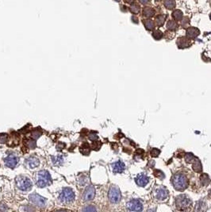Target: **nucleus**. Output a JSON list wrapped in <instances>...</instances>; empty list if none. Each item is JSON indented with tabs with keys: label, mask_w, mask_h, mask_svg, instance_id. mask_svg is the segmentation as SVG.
I'll use <instances>...</instances> for the list:
<instances>
[{
	"label": "nucleus",
	"mask_w": 211,
	"mask_h": 212,
	"mask_svg": "<svg viewBox=\"0 0 211 212\" xmlns=\"http://www.w3.org/2000/svg\"><path fill=\"white\" fill-rule=\"evenodd\" d=\"M150 153H151V156H155V157H156V156H158L159 155L160 151L157 149H152Z\"/></svg>",
	"instance_id": "33"
},
{
	"label": "nucleus",
	"mask_w": 211,
	"mask_h": 212,
	"mask_svg": "<svg viewBox=\"0 0 211 212\" xmlns=\"http://www.w3.org/2000/svg\"><path fill=\"white\" fill-rule=\"evenodd\" d=\"M89 138H90L91 141H95V140H97V139H98V136H97L96 134H91V135L89 136Z\"/></svg>",
	"instance_id": "34"
},
{
	"label": "nucleus",
	"mask_w": 211,
	"mask_h": 212,
	"mask_svg": "<svg viewBox=\"0 0 211 212\" xmlns=\"http://www.w3.org/2000/svg\"><path fill=\"white\" fill-rule=\"evenodd\" d=\"M24 164L27 168L29 169H33L37 168V166H39L40 164V160L39 159L36 157V156H30L27 159H26Z\"/></svg>",
	"instance_id": "12"
},
{
	"label": "nucleus",
	"mask_w": 211,
	"mask_h": 212,
	"mask_svg": "<svg viewBox=\"0 0 211 212\" xmlns=\"http://www.w3.org/2000/svg\"><path fill=\"white\" fill-rule=\"evenodd\" d=\"M192 167L193 169L196 172H200L202 171V164L200 163L199 160H198L196 158H195V160L193 161Z\"/></svg>",
	"instance_id": "24"
},
{
	"label": "nucleus",
	"mask_w": 211,
	"mask_h": 212,
	"mask_svg": "<svg viewBox=\"0 0 211 212\" xmlns=\"http://www.w3.org/2000/svg\"><path fill=\"white\" fill-rule=\"evenodd\" d=\"M75 195L74 191H72L71 188L70 187H64L62 189L61 192L60 194L59 199L61 203H65V204H68L72 203L75 199Z\"/></svg>",
	"instance_id": "5"
},
{
	"label": "nucleus",
	"mask_w": 211,
	"mask_h": 212,
	"mask_svg": "<svg viewBox=\"0 0 211 212\" xmlns=\"http://www.w3.org/2000/svg\"><path fill=\"white\" fill-rule=\"evenodd\" d=\"M154 176H156L157 178L160 179V180H163L165 177V176L163 174V172H161L160 170H155L154 171Z\"/></svg>",
	"instance_id": "30"
},
{
	"label": "nucleus",
	"mask_w": 211,
	"mask_h": 212,
	"mask_svg": "<svg viewBox=\"0 0 211 212\" xmlns=\"http://www.w3.org/2000/svg\"><path fill=\"white\" fill-rule=\"evenodd\" d=\"M155 15V10L150 7H145L143 9V15L146 18H151Z\"/></svg>",
	"instance_id": "18"
},
{
	"label": "nucleus",
	"mask_w": 211,
	"mask_h": 212,
	"mask_svg": "<svg viewBox=\"0 0 211 212\" xmlns=\"http://www.w3.org/2000/svg\"><path fill=\"white\" fill-rule=\"evenodd\" d=\"M163 33H162L160 30H155V31H154V32L152 33V37H153V38L155 39V40H160V39L163 37Z\"/></svg>",
	"instance_id": "28"
},
{
	"label": "nucleus",
	"mask_w": 211,
	"mask_h": 212,
	"mask_svg": "<svg viewBox=\"0 0 211 212\" xmlns=\"http://www.w3.org/2000/svg\"><path fill=\"white\" fill-rule=\"evenodd\" d=\"M200 34V31L198 29H197L195 27H189L187 30V36L189 38L192 39V38H196Z\"/></svg>",
	"instance_id": "16"
},
{
	"label": "nucleus",
	"mask_w": 211,
	"mask_h": 212,
	"mask_svg": "<svg viewBox=\"0 0 211 212\" xmlns=\"http://www.w3.org/2000/svg\"><path fill=\"white\" fill-rule=\"evenodd\" d=\"M156 2H159V1H161V0H155Z\"/></svg>",
	"instance_id": "39"
},
{
	"label": "nucleus",
	"mask_w": 211,
	"mask_h": 212,
	"mask_svg": "<svg viewBox=\"0 0 211 212\" xmlns=\"http://www.w3.org/2000/svg\"><path fill=\"white\" fill-rule=\"evenodd\" d=\"M143 203L138 199H131L126 204V208L130 211H143Z\"/></svg>",
	"instance_id": "7"
},
{
	"label": "nucleus",
	"mask_w": 211,
	"mask_h": 212,
	"mask_svg": "<svg viewBox=\"0 0 211 212\" xmlns=\"http://www.w3.org/2000/svg\"><path fill=\"white\" fill-rule=\"evenodd\" d=\"M167 16L166 15H159L158 16L155 17V25L157 26H162L165 23V20H166Z\"/></svg>",
	"instance_id": "19"
},
{
	"label": "nucleus",
	"mask_w": 211,
	"mask_h": 212,
	"mask_svg": "<svg viewBox=\"0 0 211 212\" xmlns=\"http://www.w3.org/2000/svg\"><path fill=\"white\" fill-rule=\"evenodd\" d=\"M193 203L191 199L186 195H180L175 198V206L179 211H186L191 207Z\"/></svg>",
	"instance_id": "2"
},
{
	"label": "nucleus",
	"mask_w": 211,
	"mask_h": 212,
	"mask_svg": "<svg viewBox=\"0 0 211 212\" xmlns=\"http://www.w3.org/2000/svg\"><path fill=\"white\" fill-rule=\"evenodd\" d=\"M172 18L175 20V21H181L183 18V14L181 11L179 10H175L172 13Z\"/></svg>",
	"instance_id": "23"
},
{
	"label": "nucleus",
	"mask_w": 211,
	"mask_h": 212,
	"mask_svg": "<svg viewBox=\"0 0 211 212\" xmlns=\"http://www.w3.org/2000/svg\"><path fill=\"white\" fill-rule=\"evenodd\" d=\"M179 25L178 23L175 22V20H169L167 23V29L171 31H175V30H177Z\"/></svg>",
	"instance_id": "20"
},
{
	"label": "nucleus",
	"mask_w": 211,
	"mask_h": 212,
	"mask_svg": "<svg viewBox=\"0 0 211 212\" xmlns=\"http://www.w3.org/2000/svg\"><path fill=\"white\" fill-rule=\"evenodd\" d=\"M206 203H204L203 201L201 200L197 202L195 209H194L195 211H206Z\"/></svg>",
	"instance_id": "22"
},
{
	"label": "nucleus",
	"mask_w": 211,
	"mask_h": 212,
	"mask_svg": "<svg viewBox=\"0 0 211 212\" xmlns=\"http://www.w3.org/2000/svg\"><path fill=\"white\" fill-rule=\"evenodd\" d=\"M185 160L187 163H193V161L195 160V157L191 153H187L185 156Z\"/></svg>",
	"instance_id": "29"
},
{
	"label": "nucleus",
	"mask_w": 211,
	"mask_h": 212,
	"mask_svg": "<svg viewBox=\"0 0 211 212\" xmlns=\"http://www.w3.org/2000/svg\"><path fill=\"white\" fill-rule=\"evenodd\" d=\"M176 3L175 0H165L164 2V6L167 10H173L175 7Z\"/></svg>",
	"instance_id": "25"
},
{
	"label": "nucleus",
	"mask_w": 211,
	"mask_h": 212,
	"mask_svg": "<svg viewBox=\"0 0 211 212\" xmlns=\"http://www.w3.org/2000/svg\"><path fill=\"white\" fill-rule=\"evenodd\" d=\"M154 197L156 200L163 201L168 198V191L163 186H159L154 191Z\"/></svg>",
	"instance_id": "8"
},
{
	"label": "nucleus",
	"mask_w": 211,
	"mask_h": 212,
	"mask_svg": "<svg viewBox=\"0 0 211 212\" xmlns=\"http://www.w3.org/2000/svg\"><path fill=\"white\" fill-rule=\"evenodd\" d=\"M52 163L55 165H61L63 163V157L62 156H56L52 158Z\"/></svg>",
	"instance_id": "26"
},
{
	"label": "nucleus",
	"mask_w": 211,
	"mask_h": 212,
	"mask_svg": "<svg viewBox=\"0 0 211 212\" xmlns=\"http://www.w3.org/2000/svg\"><path fill=\"white\" fill-rule=\"evenodd\" d=\"M200 180H201V182L202 184V185H204V186H207L208 184H210V179H209V176L206 174L202 175Z\"/></svg>",
	"instance_id": "27"
},
{
	"label": "nucleus",
	"mask_w": 211,
	"mask_h": 212,
	"mask_svg": "<svg viewBox=\"0 0 211 212\" xmlns=\"http://www.w3.org/2000/svg\"><path fill=\"white\" fill-rule=\"evenodd\" d=\"M83 211H97V208L92 205H91V206H87L86 207L83 209Z\"/></svg>",
	"instance_id": "32"
},
{
	"label": "nucleus",
	"mask_w": 211,
	"mask_h": 212,
	"mask_svg": "<svg viewBox=\"0 0 211 212\" xmlns=\"http://www.w3.org/2000/svg\"><path fill=\"white\" fill-rule=\"evenodd\" d=\"M37 186L39 187H44L51 184V176L46 170H41L37 173Z\"/></svg>",
	"instance_id": "3"
},
{
	"label": "nucleus",
	"mask_w": 211,
	"mask_h": 212,
	"mask_svg": "<svg viewBox=\"0 0 211 212\" xmlns=\"http://www.w3.org/2000/svg\"><path fill=\"white\" fill-rule=\"evenodd\" d=\"M210 19H211V14H210Z\"/></svg>",
	"instance_id": "40"
},
{
	"label": "nucleus",
	"mask_w": 211,
	"mask_h": 212,
	"mask_svg": "<svg viewBox=\"0 0 211 212\" xmlns=\"http://www.w3.org/2000/svg\"><path fill=\"white\" fill-rule=\"evenodd\" d=\"M19 162V158L15 154H10L4 158V163L7 167L15 168Z\"/></svg>",
	"instance_id": "10"
},
{
	"label": "nucleus",
	"mask_w": 211,
	"mask_h": 212,
	"mask_svg": "<svg viewBox=\"0 0 211 212\" xmlns=\"http://www.w3.org/2000/svg\"><path fill=\"white\" fill-rule=\"evenodd\" d=\"M95 196V187L92 186V185H89L88 187H87V188L84 191L83 195V202H88V201L93 200Z\"/></svg>",
	"instance_id": "11"
},
{
	"label": "nucleus",
	"mask_w": 211,
	"mask_h": 212,
	"mask_svg": "<svg viewBox=\"0 0 211 212\" xmlns=\"http://www.w3.org/2000/svg\"><path fill=\"white\" fill-rule=\"evenodd\" d=\"M125 3H129V4H132L134 2V0H123Z\"/></svg>",
	"instance_id": "36"
},
{
	"label": "nucleus",
	"mask_w": 211,
	"mask_h": 212,
	"mask_svg": "<svg viewBox=\"0 0 211 212\" xmlns=\"http://www.w3.org/2000/svg\"><path fill=\"white\" fill-rule=\"evenodd\" d=\"M189 24H190V19L188 18H185L181 20V25L183 28H187L188 27Z\"/></svg>",
	"instance_id": "31"
},
{
	"label": "nucleus",
	"mask_w": 211,
	"mask_h": 212,
	"mask_svg": "<svg viewBox=\"0 0 211 212\" xmlns=\"http://www.w3.org/2000/svg\"><path fill=\"white\" fill-rule=\"evenodd\" d=\"M135 182L139 187H145L149 182V177L144 173H140L136 176Z\"/></svg>",
	"instance_id": "13"
},
{
	"label": "nucleus",
	"mask_w": 211,
	"mask_h": 212,
	"mask_svg": "<svg viewBox=\"0 0 211 212\" xmlns=\"http://www.w3.org/2000/svg\"><path fill=\"white\" fill-rule=\"evenodd\" d=\"M143 24H144V27L146 28V30H153L155 28V23L154 21H152L151 19H144L142 21Z\"/></svg>",
	"instance_id": "17"
},
{
	"label": "nucleus",
	"mask_w": 211,
	"mask_h": 212,
	"mask_svg": "<svg viewBox=\"0 0 211 212\" xmlns=\"http://www.w3.org/2000/svg\"><path fill=\"white\" fill-rule=\"evenodd\" d=\"M112 168L114 173H122L126 169V165L122 161L118 160L112 164Z\"/></svg>",
	"instance_id": "14"
},
{
	"label": "nucleus",
	"mask_w": 211,
	"mask_h": 212,
	"mask_svg": "<svg viewBox=\"0 0 211 212\" xmlns=\"http://www.w3.org/2000/svg\"><path fill=\"white\" fill-rule=\"evenodd\" d=\"M177 45L179 48H188L189 46L191 45V43H190V40L189 39V37H183L178 39Z\"/></svg>",
	"instance_id": "15"
},
{
	"label": "nucleus",
	"mask_w": 211,
	"mask_h": 212,
	"mask_svg": "<svg viewBox=\"0 0 211 212\" xmlns=\"http://www.w3.org/2000/svg\"><path fill=\"white\" fill-rule=\"evenodd\" d=\"M132 19H133V23H135V22H136V23H138V20H137V17H134V16H133V17H132Z\"/></svg>",
	"instance_id": "37"
},
{
	"label": "nucleus",
	"mask_w": 211,
	"mask_h": 212,
	"mask_svg": "<svg viewBox=\"0 0 211 212\" xmlns=\"http://www.w3.org/2000/svg\"><path fill=\"white\" fill-rule=\"evenodd\" d=\"M129 10H130V11L131 13H133L134 15H137V14H139L140 12H141V7L139 6V4L137 3H132L131 4V6L129 8Z\"/></svg>",
	"instance_id": "21"
},
{
	"label": "nucleus",
	"mask_w": 211,
	"mask_h": 212,
	"mask_svg": "<svg viewBox=\"0 0 211 212\" xmlns=\"http://www.w3.org/2000/svg\"><path fill=\"white\" fill-rule=\"evenodd\" d=\"M139 2H140L141 3L145 5V4L148 3L150 2V0H139Z\"/></svg>",
	"instance_id": "35"
},
{
	"label": "nucleus",
	"mask_w": 211,
	"mask_h": 212,
	"mask_svg": "<svg viewBox=\"0 0 211 212\" xmlns=\"http://www.w3.org/2000/svg\"><path fill=\"white\" fill-rule=\"evenodd\" d=\"M171 184L175 189L179 191H183L188 186V180L183 173H176L171 178Z\"/></svg>",
	"instance_id": "1"
},
{
	"label": "nucleus",
	"mask_w": 211,
	"mask_h": 212,
	"mask_svg": "<svg viewBox=\"0 0 211 212\" xmlns=\"http://www.w3.org/2000/svg\"><path fill=\"white\" fill-rule=\"evenodd\" d=\"M16 185L22 191H28L33 187V183L30 179L25 176H19L16 178Z\"/></svg>",
	"instance_id": "4"
},
{
	"label": "nucleus",
	"mask_w": 211,
	"mask_h": 212,
	"mask_svg": "<svg viewBox=\"0 0 211 212\" xmlns=\"http://www.w3.org/2000/svg\"><path fill=\"white\" fill-rule=\"evenodd\" d=\"M30 200L33 204L36 205L38 207H41V208H44L46 206V199L36 193L30 195Z\"/></svg>",
	"instance_id": "9"
},
{
	"label": "nucleus",
	"mask_w": 211,
	"mask_h": 212,
	"mask_svg": "<svg viewBox=\"0 0 211 212\" xmlns=\"http://www.w3.org/2000/svg\"><path fill=\"white\" fill-rule=\"evenodd\" d=\"M115 1H117V2H120L121 0H115Z\"/></svg>",
	"instance_id": "38"
},
{
	"label": "nucleus",
	"mask_w": 211,
	"mask_h": 212,
	"mask_svg": "<svg viewBox=\"0 0 211 212\" xmlns=\"http://www.w3.org/2000/svg\"><path fill=\"white\" fill-rule=\"evenodd\" d=\"M108 198L110 203L116 204L118 203L122 199L121 191L117 186H111L108 192Z\"/></svg>",
	"instance_id": "6"
}]
</instances>
